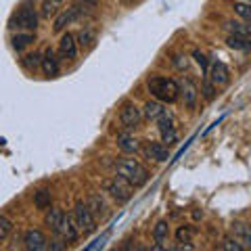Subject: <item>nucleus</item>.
<instances>
[{"mask_svg":"<svg viewBox=\"0 0 251 251\" xmlns=\"http://www.w3.org/2000/svg\"><path fill=\"white\" fill-rule=\"evenodd\" d=\"M113 170L117 176L126 178L134 188L147 184V180H149V170L140 161L130 159V157H120V159L113 163Z\"/></svg>","mask_w":251,"mask_h":251,"instance_id":"nucleus-1","label":"nucleus"},{"mask_svg":"<svg viewBox=\"0 0 251 251\" xmlns=\"http://www.w3.org/2000/svg\"><path fill=\"white\" fill-rule=\"evenodd\" d=\"M147 88L161 103H176L180 99V84L176 80H172V77L151 75L147 80Z\"/></svg>","mask_w":251,"mask_h":251,"instance_id":"nucleus-2","label":"nucleus"},{"mask_svg":"<svg viewBox=\"0 0 251 251\" xmlns=\"http://www.w3.org/2000/svg\"><path fill=\"white\" fill-rule=\"evenodd\" d=\"M103 191L109 195L111 199H115L117 203H128L132 199V195H134V186H132L128 180L122 178V176H111L103 180Z\"/></svg>","mask_w":251,"mask_h":251,"instance_id":"nucleus-3","label":"nucleus"},{"mask_svg":"<svg viewBox=\"0 0 251 251\" xmlns=\"http://www.w3.org/2000/svg\"><path fill=\"white\" fill-rule=\"evenodd\" d=\"M11 27H17V29H25V31H36L38 27V13L31 4V0H25L19 11L13 15L11 19Z\"/></svg>","mask_w":251,"mask_h":251,"instance_id":"nucleus-4","label":"nucleus"},{"mask_svg":"<svg viewBox=\"0 0 251 251\" xmlns=\"http://www.w3.org/2000/svg\"><path fill=\"white\" fill-rule=\"evenodd\" d=\"M74 220H75V224H77V228H80V232H84V234H92L94 230H97V218H94L90 207L86 205V203H82V201L75 203V207H74Z\"/></svg>","mask_w":251,"mask_h":251,"instance_id":"nucleus-5","label":"nucleus"},{"mask_svg":"<svg viewBox=\"0 0 251 251\" xmlns=\"http://www.w3.org/2000/svg\"><path fill=\"white\" fill-rule=\"evenodd\" d=\"M120 122L126 130H136L143 122V109H138L134 103H124L120 109Z\"/></svg>","mask_w":251,"mask_h":251,"instance_id":"nucleus-6","label":"nucleus"},{"mask_svg":"<svg viewBox=\"0 0 251 251\" xmlns=\"http://www.w3.org/2000/svg\"><path fill=\"white\" fill-rule=\"evenodd\" d=\"M157 124V128H159L161 132V136H163V143H168V145H174L176 140H178V134H176V126H174V117H172L168 111L163 113L159 120L155 122Z\"/></svg>","mask_w":251,"mask_h":251,"instance_id":"nucleus-7","label":"nucleus"},{"mask_svg":"<svg viewBox=\"0 0 251 251\" xmlns=\"http://www.w3.org/2000/svg\"><path fill=\"white\" fill-rule=\"evenodd\" d=\"M57 234H59V237L65 241V243H75L77 239H80V228H77L74 216H67V214L63 216Z\"/></svg>","mask_w":251,"mask_h":251,"instance_id":"nucleus-8","label":"nucleus"},{"mask_svg":"<svg viewBox=\"0 0 251 251\" xmlns=\"http://www.w3.org/2000/svg\"><path fill=\"white\" fill-rule=\"evenodd\" d=\"M23 243H25V249H29V251L49 249V239L44 237L42 230H36V228H31L23 234Z\"/></svg>","mask_w":251,"mask_h":251,"instance_id":"nucleus-9","label":"nucleus"},{"mask_svg":"<svg viewBox=\"0 0 251 251\" xmlns=\"http://www.w3.org/2000/svg\"><path fill=\"white\" fill-rule=\"evenodd\" d=\"M59 52L63 59H75L77 57V40L72 31H65L61 34V40H59Z\"/></svg>","mask_w":251,"mask_h":251,"instance_id":"nucleus-10","label":"nucleus"},{"mask_svg":"<svg viewBox=\"0 0 251 251\" xmlns=\"http://www.w3.org/2000/svg\"><path fill=\"white\" fill-rule=\"evenodd\" d=\"M86 205L90 207V211L94 214V218H107L109 216V205H107V201L103 199V195H99V193H90L88 195V199H86Z\"/></svg>","mask_w":251,"mask_h":251,"instance_id":"nucleus-11","label":"nucleus"},{"mask_svg":"<svg viewBox=\"0 0 251 251\" xmlns=\"http://www.w3.org/2000/svg\"><path fill=\"white\" fill-rule=\"evenodd\" d=\"M207 75H209V80L214 82L216 86H226L230 82V72H228V67H226L222 61H216L214 65L209 67Z\"/></svg>","mask_w":251,"mask_h":251,"instance_id":"nucleus-12","label":"nucleus"},{"mask_svg":"<svg viewBox=\"0 0 251 251\" xmlns=\"http://www.w3.org/2000/svg\"><path fill=\"white\" fill-rule=\"evenodd\" d=\"M180 97H182L184 105H186L188 109H195V105H197L199 92H197V86H195V82L191 80V77H186V80L180 84Z\"/></svg>","mask_w":251,"mask_h":251,"instance_id":"nucleus-13","label":"nucleus"},{"mask_svg":"<svg viewBox=\"0 0 251 251\" xmlns=\"http://www.w3.org/2000/svg\"><path fill=\"white\" fill-rule=\"evenodd\" d=\"M77 17H80V13H77V9H75L74 4L69 6V9H61V13L57 15V17H54L52 29H54V31H63V29L69 25V23H74Z\"/></svg>","mask_w":251,"mask_h":251,"instance_id":"nucleus-14","label":"nucleus"},{"mask_svg":"<svg viewBox=\"0 0 251 251\" xmlns=\"http://www.w3.org/2000/svg\"><path fill=\"white\" fill-rule=\"evenodd\" d=\"M232 237L237 239L245 249H251V224L247 222H232L230 226Z\"/></svg>","mask_w":251,"mask_h":251,"instance_id":"nucleus-15","label":"nucleus"},{"mask_svg":"<svg viewBox=\"0 0 251 251\" xmlns=\"http://www.w3.org/2000/svg\"><path fill=\"white\" fill-rule=\"evenodd\" d=\"M145 153L149 159H153V161H168L170 159V151H168V147L163 145V143H155V140H149L147 147H145Z\"/></svg>","mask_w":251,"mask_h":251,"instance_id":"nucleus-16","label":"nucleus"},{"mask_svg":"<svg viewBox=\"0 0 251 251\" xmlns=\"http://www.w3.org/2000/svg\"><path fill=\"white\" fill-rule=\"evenodd\" d=\"M42 72H44V75H49V77H54L59 74V59L54 57V50L50 49H46L44 50V54H42Z\"/></svg>","mask_w":251,"mask_h":251,"instance_id":"nucleus-17","label":"nucleus"},{"mask_svg":"<svg viewBox=\"0 0 251 251\" xmlns=\"http://www.w3.org/2000/svg\"><path fill=\"white\" fill-rule=\"evenodd\" d=\"M163 113H166V107H163V103L157 100V99L149 100V103H145V107H143V117L149 122H157Z\"/></svg>","mask_w":251,"mask_h":251,"instance_id":"nucleus-18","label":"nucleus"},{"mask_svg":"<svg viewBox=\"0 0 251 251\" xmlns=\"http://www.w3.org/2000/svg\"><path fill=\"white\" fill-rule=\"evenodd\" d=\"M75 40H77V46H80L82 50H90L92 46L97 44V29H92V27L80 29V34L75 36Z\"/></svg>","mask_w":251,"mask_h":251,"instance_id":"nucleus-19","label":"nucleus"},{"mask_svg":"<svg viewBox=\"0 0 251 251\" xmlns=\"http://www.w3.org/2000/svg\"><path fill=\"white\" fill-rule=\"evenodd\" d=\"M226 44L234 50H241V52H251V38L247 36H237V34H228L226 36Z\"/></svg>","mask_w":251,"mask_h":251,"instance_id":"nucleus-20","label":"nucleus"},{"mask_svg":"<svg viewBox=\"0 0 251 251\" xmlns=\"http://www.w3.org/2000/svg\"><path fill=\"white\" fill-rule=\"evenodd\" d=\"M63 216H65V211H63V209H59V207H49V209H46V216H44V224L49 226L52 232H57L59 226H61Z\"/></svg>","mask_w":251,"mask_h":251,"instance_id":"nucleus-21","label":"nucleus"},{"mask_svg":"<svg viewBox=\"0 0 251 251\" xmlns=\"http://www.w3.org/2000/svg\"><path fill=\"white\" fill-rule=\"evenodd\" d=\"M63 2L65 0H42L40 4V15L44 19H50V17H57L63 9Z\"/></svg>","mask_w":251,"mask_h":251,"instance_id":"nucleus-22","label":"nucleus"},{"mask_svg":"<svg viewBox=\"0 0 251 251\" xmlns=\"http://www.w3.org/2000/svg\"><path fill=\"white\" fill-rule=\"evenodd\" d=\"M117 147H120V151L128 153V155L138 153V149H140L138 140L134 136H130V134H120V136H117Z\"/></svg>","mask_w":251,"mask_h":251,"instance_id":"nucleus-23","label":"nucleus"},{"mask_svg":"<svg viewBox=\"0 0 251 251\" xmlns=\"http://www.w3.org/2000/svg\"><path fill=\"white\" fill-rule=\"evenodd\" d=\"M11 42H13V49L17 50V52H21V50H25L29 44H34L36 38H34L31 31H23V34H15Z\"/></svg>","mask_w":251,"mask_h":251,"instance_id":"nucleus-24","label":"nucleus"},{"mask_svg":"<svg viewBox=\"0 0 251 251\" xmlns=\"http://www.w3.org/2000/svg\"><path fill=\"white\" fill-rule=\"evenodd\" d=\"M224 27L230 31V34H237V36H247L251 38V25H245L243 21H234V19H228L224 21Z\"/></svg>","mask_w":251,"mask_h":251,"instance_id":"nucleus-25","label":"nucleus"},{"mask_svg":"<svg viewBox=\"0 0 251 251\" xmlns=\"http://www.w3.org/2000/svg\"><path fill=\"white\" fill-rule=\"evenodd\" d=\"M50 203H52V195L50 191H46V188H40V191H36L34 193V205L36 209H49L50 207Z\"/></svg>","mask_w":251,"mask_h":251,"instance_id":"nucleus-26","label":"nucleus"},{"mask_svg":"<svg viewBox=\"0 0 251 251\" xmlns=\"http://www.w3.org/2000/svg\"><path fill=\"white\" fill-rule=\"evenodd\" d=\"M168 237H170V224L166 222V220H159L153 228V239H155L157 245H161V243L168 241Z\"/></svg>","mask_w":251,"mask_h":251,"instance_id":"nucleus-27","label":"nucleus"},{"mask_svg":"<svg viewBox=\"0 0 251 251\" xmlns=\"http://www.w3.org/2000/svg\"><path fill=\"white\" fill-rule=\"evenodd\" d=\"M21 65L25 69H29V72H36V69L42 65V54L40 52H27L25 57L21 59Z\"/></svg>","mask_w":251,"mask_h":251,"instance_id":"nucleus-28","label":"nucleus"},{"mask_svg":"<svg viewBox=\"0 0 251 251\" xmlns=\"http://www.w3.org/2000/svg\"><path fill=\"white\" fill-rule=\"evenodd\" d=\"M74 6L77 9V13H80V17L84 13H92L94 9L99 6V0H74Z\"/></svg>","mask_w":251,"mask_h":251,"instance_id":"nucleus-29","label":"nucleus"},{"mask_svg":"<svg viewBox=\"0 0 251 251\" xmlns=\"http://www.w3.org/2000/svg\"><path fill=\"white\" fill-rule=\"evenodd\" d=\"M216 92H218V86L211 80H203L201 82V94H203V99H205V100H214Z\"/></svg>","mask_w":251,"mask_h":251,"instance_id":"nucleus-30","label":"nucleus"},{"mask_svg":"<svg viewBox=\"0 0 251 251\" xmlns=\"http://www.w3.org/2000/svg\"><path fill=\"white\" fill-rule=\"evenodd\" d=\"M232 9H234V13H237L241 19H245V21L251 23V4H247V2H234Z\"/></svg>","mask_w":251,"mask_h":251,"instance_id":"nucleus-31","label":"nucleus"},{"mask_svg":"<svg viewBox=\"0 0 251 251\" xmlns=\"http://www.w3.org/2000/svg\"><path fill=\"white\" fill-rule=\"evenodd\" d=\"M193 234H195L193 226H180V228L176 230V239H178V243H191Z\"/></svg>","mask_w":251,"mask_h":251,"instance_id":"nucleus-32","label":"nucleus"},{"mask_svg":"<svg viewBox=\"0 0 251 251\" xmlns=\"http://www.w3.org/2000/svg\"><path fill=\"white\" fill-rule=\"evenodd\" d=\"M11 230H13V222H11L9 218L0 216V241H4L6 237H9Z\"/></svg>","mask_w":251,"mask_h":251,"instance_id":"nucleus-33","label":"nucleus"},{"mask_svg":"<svg viewBox=\"0 0 251 251\" xmlns=\"http://www.w3.org/2000/svg\"><path fill=\"white\" fill-rule=\"evenodd\" d=\"M222 249H226V251H243L245 247H243L234 237H226V239L222 241Z\"/></svg>","mask_w":251,"mask_h":251,"instance_id":"nucleus-34","label":"nucleus"},{"mask_svg":"<svg viewBox=\"0 0 251 251\" xmlns=\"http://www.w3.org/2000/svg\"><path fill=\"white\" fill-rule=\"evenodd\" d=\"M193 57H195V61L199 63L201 72H203V74H207V72H209V67H207V59H205V54H203L201 50H195V52H193Z\"/></svg>","mask_w":251,"mask_h":251,"instance_id":"nucleus-35","label":"nucleus"},{"mask_svg":"<svg viewBox=\"0 0 251 251\" xmlns=\"http://www.w3.org/2000/svg\"><path fill=\"white\" fill-rule=\"evenodd\" d=\"M172 63H174V67L178 69V72H184V69H188V59L184 57V54H176V57L172 59Z\"/></svg>","mask_w":251,"mask_h":251,"instance_id":"nucleus-36","label":"nucleus"},{"mask_svg":"<svg viewBox=\"0 0 251 251\" xmlns=\"http://www.w3.org/2000/svg\"><path fill=\"white\" fill-rule=\"evenodd\" d=\"M49 249H52V251H63V249H67V245H65V243H61V241H50V243H49Z\"/></svg>","mask_w":251,"mask_h":251,"instance_id":"nucleus-37","label":"nucleus"},{"mask_svg":"<svg viewBox=\"0 0 251 251\" xmlns=\"http://www.w3.org/2000/svg\"><path fill=\"white\" fill-rule=\"evenodd\" d=\"M237 2H247V4H251V0H237Z\"/></svg>","mask_w":251,"mask_h":251,"instance_id":"nucleus-38","label":"nucleus"}]
</instances>
